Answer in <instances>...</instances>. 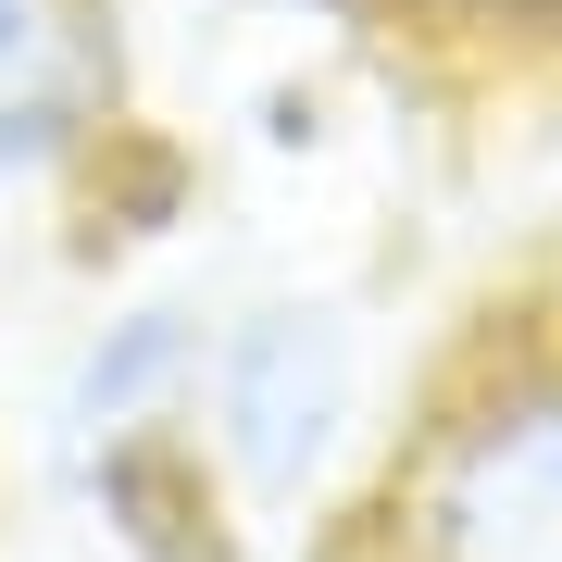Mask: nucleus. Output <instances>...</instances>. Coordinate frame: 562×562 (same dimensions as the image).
Instances as JSON below:
<instances>
[{
	"mask_svg": "<svg viewBox=\"0 0 562 562\" xmlns=\"http://www.w3.org/2000/svg\"><path fill=\"white\" fill-rule=\"evenodd\" d=\"M188 438H201L238 538L325 525L338 487L362 475V450H375V338H362V313L325 301V288H262V301L213 313Z\"/></svg>",
	"mask_w": 562,
	"mask_h": 562,
	"instance_id": "obj_1",
	"label": "nucleus"
},
{
	"mask_svg": "<svg viewBox=\"0 0 562 562\" xmlns=\"http://www.w3.org/2000/svg\"><path fill=\"white\" fill-rule=\"evenodd\" d=\"M350 562H562V338L487 350L350 513Z\"/></svg>",
	"mask_w": 562,
	"mask_h": 562,
	"instance_id": "obj_2",
	"label": "nucleus"
},
{
	"mask_svg": "<svg viewBox=\"0 0 562 562\" xmlns=\"http://www.w3.org/2000/svg\"><path fill=\"white\" fill-rule=\"evenodd\" d=\"M201 350H213V313L201 301H113L76 350H63V375H50V450L88 462V450H113V438L188 425V401H201Z\"/></svg>",
	"mask_w": 562,
	"mask_h": 562,
	"instance_id": "obj_3",
	"label": "nucleus"
},
{
	"mask_svg": "<svg viewBox=\"0 0 562 562\" xmlns=\"http://www.w3.org/2000/svg\"><path fill=\"white\" fill-rule=\"evenodd\" d=\"M88 138H101V63L63 50V25H50L25 63H0V201L63 176Z\"/></svg>",
	"mask_w": 562,
	"mask_h": 562,
	"instance_id": "obj_4",
	"label": "nucleus"
},
{
	"mask_svg": "<svg viewBox=\"0 0 562 562\" xmlns=\"http://www.w3.org/2000/svg\"><path fill=\"white\" fill-rule=\"evenodd\" d=\"M38 38H50V0H0V63H25Z\"/></svg>",
	"mask_w": 562,
	"mask_h": 562,
	"instance_id": "obj_5",
	"label": "nucleus"
}]
</instances>
